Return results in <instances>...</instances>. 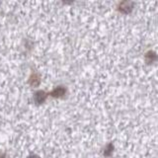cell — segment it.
Listing matches in <instances>:
<instances>
[{
	"label": "cell",
	"mask_w": 158,
	"mask_h": 158,
	"mask_svg": "<svg viewBox=\"0 0 158 158\" xmlns=\"http://www.w3.org/2000/svg\"><path fill=\"white\" fill-rule=\"evenodd\" d=\"M133 9V3L132 2H122L118 5V11L122 12V13H125V14H128L132 11Z\"/></svg>",
	"instance_id": "cell-1"
},
{
	"label": "cell",
	"mask_w": 158,
	"mask_h": 158,
	"mask_svg": "<svg viewBox=\"0 0 158 158\" xmlns=\"http://www.w3.org/2000/svg\"><path fill=\"white\" fill-rule=\"evenodd\" d=\"M48 93H46L44 91H38L35 93L34 100L36 102V104L40 105V104H42L46 101V99L48 98Z\"/></svg>",
	"instance_id": "cell-2"
},
{
	"label": "cell",
	"mask_w": 158,
	"mask_h": 158,
	"mask_svg": "<svg viewBox=\"0 0 158 158\" xmlns=\"http://www.w3.org/2000/svg\"><path fill=\"white\" fill-rule=\"evenodd\" d=\"M66 93V89L62 86H58L49 93V95L53 98H62Z\"/></svg>",
	"instance_id": "cell-3"
},
{
	"label": "cell",
	"mask_w": 158,
	"mask_h": 158,
	"mask_svg": "<svg viewBox=\"0 0 158 158\" xmlns=\"http://www.w3.org/2000/svg\"><path fill=\"white\" fill-rule=\"evenodd\" d=\"M113 148H114V146H113V144H108L106 147H105V149H104V155L105 156H110L112 153H113Z\"/></svg>",
	"instance_id": "cell-6"
},
{
	"label": "cell",
	"mask_w": 158,
	"mask_h": 158,
	"mask_svg": "<svg viewBox=\"0 0 158 158\" xmlns=\"http://www.w3.org/2000/svg\"><path fill=\"white\" fill-rule=\"evenodd\" d=\"M40 82H41V78H40L39 74L38 73H33L31 75V77H30V79H29V83L31 84L32 86L37 87L40 84Z\"/></svg>",
	"instance_id": "cell-4"
},
{
	"label": "cell",
	"mask_w": 158,
	"mask_h": 158,
	"mask_svg": "<svg viewBox=\"0 0 158 158\" xmlns=\"http://www.w3.org/2000/svg\"><path fill=\"white\" fill-rule=\"evenodd\" d=\"M145 58H146L147 62H153L154 60H156V54L153 52H148L145 54Z\"/></svg>",
	"instance_id": "cell-5"
},
{
	"label": "cell",
	"mask_w": 158,
	"mask_h": 158,
	"mask_svg": "<svg viewBox=\"0 0 158 158\" xmlns=\"http://www.w3.org/2000/svg\"><path fill=\"white\" fill-rule=\"evenodd\" d=\"M28 158H40L38 155H31V156H29Z\"/></svg>",
	"instance_id": "cell-7"
}]
</instances>
